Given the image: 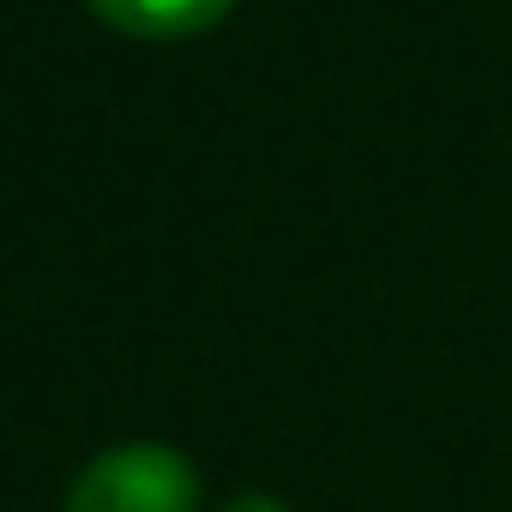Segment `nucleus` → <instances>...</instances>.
Returning a JSON list of instances; mask_svg holds the SVG:
<instances>
[{"instance_id":"nucleus-1","label":"nucleus","mask_w":512,"mask_h":512,"mask_svg":"<svg viewBox=\"0 0 512 512\" xmlns=\"http://www.w3.org/2000/svg\"><path fill=\"white\" fill-rule=\"evenodd\" d=\"M61 512H199V470L157 440L109 446L73 476Z\"/></svg>"},{"instance_id":"nucleus-2","label":"nucleus","mask_w":512,"mask_h":512,"mask_svg":"<svg viewBox=\"0 0 512 512\" xmlns=\"http://www.w3.org/2000/svg\"><path fill=\"white\" fill-rule=\"evenodd\" d=\"M85 7L121 31V37H145V43H187L205 37L229 19L235 0H85Z\"/></svg>"},{"instance_id":"nucleus-3","label":"nucleus","mask_w":512,"mask_h":512,"mask_svg":"<svg viewBox=\"0 0 512 512\" xmlns=\"http://www.w3.org/2000/svg\"><path fill=\"white\" fill-rule=\"evenodd\" d=\"M217 512H290V506L272 500V494H235V500H223Z\"/></svg>"}]
</instances>
